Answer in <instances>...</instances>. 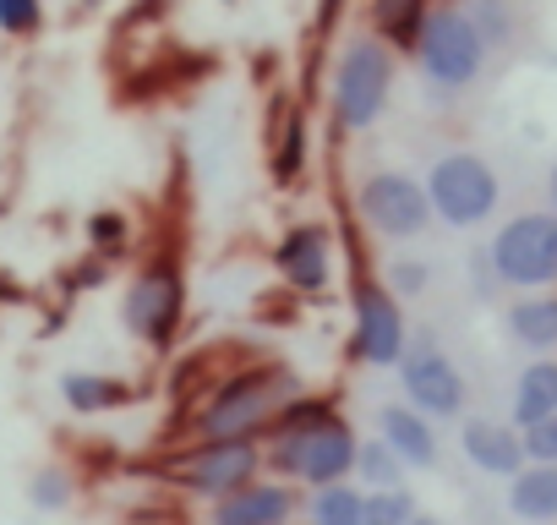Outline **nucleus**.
Instances as JSON below:
<instances>
[{
	"label": "nucleus",
	"mask_w": 557,
	"mask_h": 525,
	"mask_svg": "<svg viewBox=\"0 0 557 525\" xmlns=\"http://www.w3.org/2000/svg\"><path fill=\"white\" fill-rule=\"evenodd\" d=\"M546 203H552V213H557V164L546 170Z\"/></svg>",
	"instance_id": "obj_32"
},
{
	"label": "nucleus",
	"mask_w": 557,
	"mask_h": 525,
	"mask_svg": "<svg viewBox=\"0 0 557 525\" xmlns=\"http://www.w3.org/2000/svg\"><path fill=\"white\" fill-rule=\"evenodd\" d=\"M416 525H448L443 514H416Z\"/></svg>",
	"instance_id": "obj_33"
},
{
	"label": "nucleus",
	"mask_w": 557,
	"mask_h": 525,
	"mask_svg": "<svg viewBox=\"0 0 557 525\" xmlns=\"http://www.w3.org/2000/svg\"><path fill=\"white\" fill-rule=\"evenodd\" d=\"M45 28V0H0V34L34 39Z\"/></svg>",
	"instance_id": "obj_27"
},
{
	"label": "nucleus",
	"mask_w": 557,
	"mask_h": 525,
	"mask_svg": "<svg viewBox=\"0 0 557 525\" xmlns=\"http://www.w3.org/2000/svg\"><path fill=\"white\" fill-rule=\"evenodd\" d=\"M132 525H148V520H132Z\"/></svg>",
	"instance_id": "obj_34"
},
{
	"label": "nucleus",
	"mask_w": 557,
	"mask_h": 525,
	"mask_svg": "<svg viewBox=\"0 0 557 525\" xmlns=\"http://www.w3.org/2000/svg\"><path fill=\"white\" fill-rule=\"evenodd\" d=\"M426 197H432V213L448 224V230H475L497 213L503 203V181L492 170V159L470 154V148H454V154H437L432 170H426Z\"/></svg>",
	"instance_id": "obj_7"
},
{
	"label": "nucleus",
	"mask_w": 557,
	"mask_h": 525,
	"mask_svg": "<svg viewBox=\"0 0 557 525\" xmlns=\"http://www.w3.org/2000/svg\"><path fill=\"white\" fill-rule=\"evenodd\" d=\"M262 471H268L262 443H251V438H224V443H186V454H175V460L164 465V481L181 487V492H197V498L219 503V498H230L235 487L257 481Z\"/></svg>",
	"instance_id": "obj_10"
},
{
	"label": "nucleus",
	"mask_w": 557,
	"mask_h": 525,
	"mask_svg": "<svg viewBox=\"0 0 557 525\" xmlns=\"http://www.w3.org/2000/svg\"><path fill=\"white\" fill-rule=\"evenodd\" d=\"M307 121L301 115H290L278 132H268V164H273V181L278 186H296L301 175H307Z\"/></svg>",
	"instance_id": "obj_22"
},
{
	"label": "nucleus",
	"mask_w": 557,
	"mask_h": 525,
	"mask_svg": "<svg viewBox=\"0 0 557 525\" xmlns=\"http://www.w3.org/2000/svg\"><path fill=\"white\" fill-rule=\"evenodd\" d=\"M377 438H388V449H394L410 471H432V465L443 460L437 422L421 416L410 400H388V405H377Z\"/></svg>",
	"instance_id": "obj_15"
},
{
	"label": "nucleus",
	"mask_w": 557,
	"mask_h": 525,
	"mask_svg": "<svg viewBox=\"0 0 557 525\" xmlns=\"http://www.w3.org/2000/svg\"><path fill=\"white\" fill-rule=\"evenodd\" d=\"M546 416H557V362H552V356H535V362H524L519 378H513L508 422L524 432V427H535V422H546Z\"/></svg>",
	"instance_id": "obj_17"
},
{
	"label": "nucleus",
	"mask_w": 557,
	"mask_h": 525,
	"mask_svg": "<svg viewBox=\"0 0 557 525\" xmlns=\"http://www.w3.org/2000/svg\"><path fill=\"white\" fill-rule=\"evenodd\" d=\"M296 509H307V498L296 492V481L262 471L257 481H246V487H235L230 498H219L208 525H290Z\"/></svg>",
	"instance_id": "obj_13"
},
{
	"label": "nucleus",
	"mask_w": 557,
	"mask_h": 525,
	"mask_svg": "<svg viewBox=\"0 0 557 525\" xmlns=\"http://www.w3.org/2000/svg\"><path fill=\"white\" fill-rule=\"evenodd\" d=\"M394 99V50L377 34H356L345 39L334 77H329V105H334V126L339 132H367L383 121Z\"/></svg>",
	"instance_id": "obj_3"
},
{
	"label": "nucleus",
	"mask_w": 557,
	"mask_h": 525,
	"mask_svg": "<svg viewBox=\"0 0 557 525\" xmlns=\"http://www.w3.org/2000/svg\"><path fill=\"white\" fill-rule=\"evenodd\" d=\"M410 56H416L421 77H426L437 94H470V88L481 83V72H486L492 45L481 39L475 17L448 0V7H432V12H426V28H421V39H416Z\"/></svg>",
	"instance_id": "obj_4"
},
{
	"label": "nucleus",
	"mask_w": 557,
	"mask_h": 525,
	"mask_svg": "<svg viewBox=\"0 0 557 525\" xmlns=\"http://www.w3.org/2000/svg\"><path fill=\"white\" fill-rule=\"evenodd\" d=\"M465 12L475 17V28H481V39H486L492 50H508V45H513V34H519L513 0H470Z\"/></svg>",
	"instance_id": "obj_24"
},
{
	"label": "nucleus",
	"mask_w": 557,
	"mask_h": 525,
	"mask_svg": "<svg viewBox=\"0 0 557 525\" xmlns=\"http://www.w3.org/2000/svg\"><path fill=\"white\" fill-rule=\"evenodd\" d=\"M421 503L410 487H383V492H367V514L361 525H416Z\"/></svg>",
	"instance_id": "obj_26"
},
{
	"label": "nucleus",
	"mask_w": 557,
	"mask_h": 525,
	"mask_svg": "<svg viewBox=\"0 0 557 525\" xmlns=\"http://www.w3.org/2000/svg\"><path fill=\"white\" fill-rule=\"evenodd\" d=\"M426 280H432L426 257H394V262H388V291H394L399 302L421 296V291H426Z\"/></svg>",
	"instance_id": "obj_28"
},
{
	"label": "nucleus",
	"mask_w": 557,
	"mask_h": 525,
	"mask_svg": "<svg viewBox=\"0 0 557 525\" xmlns=\"http://www.w3.org/2000/svg\"><path fill=\"white\" fill-rule=\"evenodd\" d=\"M356 252V246H350ZM350 356L367 362V367H399L405 351H410V323H405V307L399 296L388 291V280H377L367 269V257L356 252L350 262Z\"/></svg>",
	"instance_id": "obj_5"
},
{
	"label": "nucleus",
	"mask_w": 557,
	"mask_h": 525,
	"mask_svg": "<svg viewBox=\"0 0 557 525\" xmlns=\"http://www.w3.org/2000/svg\"><path fill=\"white\" fill-rule=\"evenodd\" d=\"M508 514L524 525H557V465H524L508 481Z\"/></svg>",
	"instance_id": "obj_18"
},
{
	"label": "nucleus",
	"mask_w": 557,
	"mask_h": 525,
	"mask_svg": "<svg viewBox=\"0 0 557 525\" xmlns=\"http://www.w3.org/2000/svg\"><path fill=\"white\" fill-rule=\"evenodd\" d=\"M88 235H94V241H121V235H126V219H121V213H99V219L88 224Z\"/></svg>",
	"instance_id": "obj_31"
},
{
	"label": "nucleus",
	"mask_w": 557,
	"mask_h": 525,
	"mask_svg": "<svg viewBox=\"0 0 557 525\" xmlns=\"http://www.w3.org/2000/svg\"><path fill=\"white\" fill-rule=\"evenodd\" d=\"M367 514V487L356 481H329L307 492V520L312 525H361Z\"/></svg>",
	"instance_id": "obj_21"
},
{
	"label": "nucleus",
	"mask_w": 557,
	"mask_h": 525,
	"mask_svg": "<svg viewBox=\"0 0 557 525\" xmlns=\"http://www.w3.org/2000/svg\"><path fill=\"white\" fill-rule=\"evenodd\" d=\"M394 373H399L405 400H410L421 416H432V422H465L470 383H465L459 362H454V356H448L432 334L410 340V351H405V362H399Z\"/></svg>",
	"instance_id": "obj_11"
},
{
	"label": "nucleus",
	"mask_w": 557,
	"mask_h": 525,
	"mask_svg": "<svg viewBox=\"0 0 557 525\" xmlns=\"http://www.w3.org/2000/svg\"><path fill=\"white\" fill-rule=\"evenodd\" d=\"M273 269H278V280H285L290 291L323 296L334 285V235H329V224H296V230H285V235H278V246H273Z\"/></svg>",
	"instance_id": "obj_12"
},
{
	"label": "nucleus",
	"mask_w": 557,
	"mask_h": 525,
	"mask_svg": "<svg viewBox=\"0 0 557 525\" xmlns=\"http://www.w3.org/2000/svg\"><path fill=\"white\" fill-rule=\"evenodd\" d=\"M459 454L481 476H497V481H513L530 465L524 460V432L513 422H497V416H465L459 422Z\"/></svg>",
	"instance_id": "obj_14"
},
{
	"label": "nucleus",
	"mask_w": 557,
	"mask_h": 525,
	"mask_svg": "<svg viewBox=\"0 0 557 525\" xmlns=\"http://www.w3.org/2000/svg\"><path fill=\"white\" fill-rule=\"evenodd\" d=\"M426 0H372V34L388 50H416L421 28H426Z\"/></svg>",
	"instance_id": "obj_20"
},
{
	"label": "nucleus",
	"mask_w": 557,
	"mask_h": 525,
	"mask_svg": "<svg viewBox=\"0 0 557 525\" xmlns=\"http://www.w3.org/2000/svg\"><path fill=\"white\" fill-rule=\"evenodd\" d=\"M405 460L388 449V438H361L356 449V487L367 492H383V487H405Z\"/></svg>",
	"instance_id": "obj_23"
},
{
	"label": "nucleus",
	"mask_w": 557,
	"mask_h": 525,
	"mask_svg": "<svg viewBox=\"0 0 557 525\" xmlns=\"http://www.w3.org/2000/svg\"><path fill=\"white\" fill-rule=\"evenodd\" d=\"M121 318H126V329L148 351H170L175 345L181 318H186V274H181L175 257H148L143 269L132 274L126 302H121Z\"/></svg>",
	"instance_id": "obj_8"
},
{
	"label": "nucleus",
	"mask_w": 557,
	"mask_h": 525,
	"mask_svg": "<svg viewBox=\"0 0 557 525\" xmlns=\"http://www.w3.org/2000/svg\"><path fill=\"white\" fill-rule=\"evenodd\" d=\"M524 460L530 465H557V416L524 427Z\"/></svg>",
	"instance_id": "obj_29"
},
{
	"label": "nucleus",
	"mask_w": 557,
	"mask_h": 525,
	"mask_svg": "<svg viewBox=\"0 0 557 525\" xmlns=\"http://www.w3.org/2000/svg\"><path fill=\"white\" fill-rule=\"evenodd\" d=\"M486 257L497 269L503 291H552L557 285V213L552 208H524L497 224L486 241Z\"/></svg>",
	"instance_id": "obj_6"
},
{
	"label": "nucleus",
	"mask_w": 557,
	"mask_h": 525,
	"mask_svg": "<svg viewBox=\"0 0 557 525\" xmlns=\"http://www.w3.org/2000/svg\"><path fill=\"white\" fill-rule=\"evenodd\" d=\"M503 334L535 356L557 351V291H519L503 307Z\"/></svg>",
	"instance_id": "obj_16"
},
{
	"label": "nucleus",
	"mask_w": 557,
	"mask_h": 525,
	"mask_svg": "<svg viewBox=\"0 0 557 525\" xmlns=\"http://www.w3.org/2000/svg\"><path fill=\"white\" fill-rule=\"evenodd\" d=\"M61 400H66V411H77V416H104V411L132 405L137 389L121 383V378H104V373H66V378H61Z\"/></svg>",
	"instance_id": "obj_19"
},
{
	"label": "nucleus",
	"mask_w": 557,
	"mask_h": 525,
	"mask_svg": "<svg viewBox=\"0 0 557 525\" xmlns=\"http://www.w3.org/2000/svg\"><path fill=\"white\" fill-rule=\"evenodd\" d=\"M470 285H475V296L503 291V285H497V269H492V257H486V246H481V252H470Z\"/></svg>",
	"instance_id": "obj_30"
},
{
	"label": "nucleus",
	"mask_w": 557,
	"mask_h": 525,
	"mask_svg": "<svg viewBox=\"0 0 557 525\" xmlns=\"http://www.w3.org/2000/svg\"><path fill=\"white\" fill-rule=\"evenodd\" d=\"M72 471L66 465H39L34 476H28V503L39 509V514H61L66 503H72Z\"/></svg>",
	"instance_id": "obj_25"
},
{
	"label": "nucleus",
	"mask_w": 557,
	"mask_h": 525,
	"mask_svg": "<svg viewBox=\"0 0 557 525\" xmlns=\"http://www.w3.org/2000/svg\"><path fill=\"white\" fill-rule=\"evenodd\" d=\"M356 449H361V432L345 422V411L329 394H318V400L296 394L278 411V422L268 427L262 460H268V476L301 481L312 492V487H329V481H350Z\"/></svg>",
	"instance_id": "obj_1"
},
{
	"label": "nucleus",
	"mask_w": 557,
	"mask_h": 525,
	"mask_svg": "<svg viewBox=\"0 0 557 525\" xmlns=\"http://www.w3.org/2000/svg\"><path fill=\"white\" fill-rule=\"evenodd\" d=\"M356 213L383 241H416L437 219L432 197H426V175H416V170H372L356 186Z\"/></svg>",
	"instance_id": "obj_9"
},
{
	"label": "nucleus",
	"mask_w": 557,
	"mask_h": 525,
	"mask_svg": "<svg viewBox=\"0 0 557 525\" xmlns=\"http://www.w3.org/2000/svg\"><path fill=\"white\" fill-rule=\"evenodd\" d=\"M301 394V383H296V373H285V367H235V373H224L213 389H208V400L197 405V416H191V443H224V438H251V443H262V432L278 422V411H285L290 400Z\"/></svg>",
	"instance_id": "obj_2"
}]
</instances>
